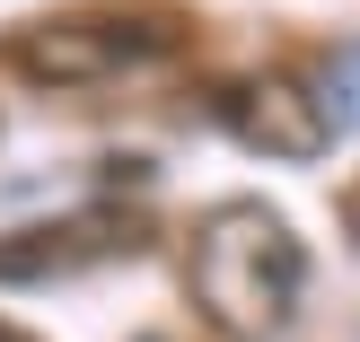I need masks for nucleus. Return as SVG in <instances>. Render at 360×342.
Segmentation results:
<instances>
[{"mask_svg":"<svg viewBox=\"0 0 360 342\" xmlns=\"http://www.w3.org/2000/svg\"><path fill=\"white\" fill-rule=\"evenodd\" d=\"M150 228L132 211H62V220H35V228H9L0 237V281L9 290H35V281H70V272H97L115 255H141Z\"/></svg>","mask_w":360,"mask_h":342,"instance_id":"3","label":"nucleus"},{"mask_svg":"<svg viewBox=\"0 0 360 342\" xmlns=\"http://www.w3.org/2000/svg\"><path fill=\"white\" fill-rule=\"evenodd\" d=\"M185 290L220 342H281L308 298V246L264 202H211L185 246Z\"/></svg>","mask_w":360,"mask_h":342,"instance_id":"1","label":"nucleus"},{"mask_svg":"<svg viewBox=\"0 0 360 342\" xmlns=\"http://www.w3.org/2000/svg\"><path fill=\"white\" fill-rule=\"evenodd\" d=\"M220 114H229V132H238L246 150L290 158V167L334 150V105L316 97L308 79H290V70H255V79H238L220 97Z\"/></svg>","mask_w":360,"mask_h":342,"instance_id":"4","label":"nucleus"},{"mask_svg":"<svg viewBox=\"0 0 360 342\" xmlns=\"http://www.w3.org/2000/svg\"><path fill=\"white\" fill-rule=\"evenodd\" d=\"M185 44H193V27H176L167 9H53V18H27V27L0 35V70L27 88H105Z\"/></svg>","mask_w":360,"mask_h":342,"instance_id":"2","label":"nucleus"},{"mask_svg":"<svg viewBox=\"0 0 360 342\" xmlns=\"http://www.w3.org/2000/svg\"><path fill=\"white\" fill-rule=\"evenodd\" d=\"M0 342H27V334H18V325H0Z\"/></svg>","mask_w":360,"mask_h":342,"instance_id":"5","label":"nucleus"}]
</instances>
